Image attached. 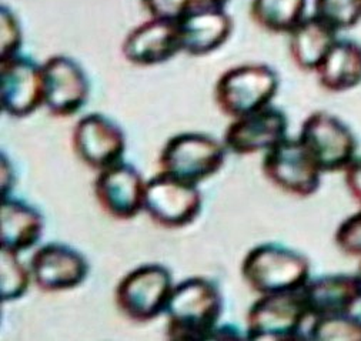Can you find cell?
<instances>
[{
  "label": "cell",
  "mask_w": 361,
  "mask_h": 341,
  "mask_svg": "<svg viewBox=\"0 0 361 341\" xmlns=\"http://www.w3.org/2000/svg\"><path fill=\"white\" fill-rule=\"evenodd\" d=\"M223 314L217 284L196 275L174 284L166 307V334L174 341H207Z\"/></svg>",
  "instance_id": "obj_1"
},
{
  "label": "cell",
  "mask_w": 361,
  "mask_h": 341,
  "mask_svg": "<svg viewBox=\"0 0 361 341\" xmlns=\"http://www.w3.org/2000/svg\"><path fill=\"white\" fill-rule=\"evenodd\" d=\"M242 277L260 296L298 292L310 280V261L297 250L264 243L246 254L242 261Z\"/></svg>",
  "instance_id": "obj_2"
},
{
  "label": "cell",
  "mask_w": 361,
  "mask_h": 341,
  "mask_svg": "<svg viewBox=\"0 0 361 341\" xmlns=\"http://www.w3.org/2000/svg\"><path fill=\"white\" fill-rule=\"evenodd\" d=\"M227 147L210 135L183 132L170 137L159 156L160 172L180 182L199 186L224 166Z\"/></svg>",
  "instance_id": "obj_3"
},
{
  "label": "cell",
  "mask_w": 361,
  "mask_h": 341,
  "mask_svg": "<svg viewBox=\"0 0 361 341\" xmlns=\"http://www.w3.org/2000/svg\"><path fill=\"white\" fill-rule=\"evenodd\" d=\"M280 86L279 75L264 63L227 69L216 82L214 100L224 116L237 119L270 106Z\"/></svg>",
  "instance_id": "obj_4"
},
{
  "label": "cell",
  "mask_w": 361,
  "mask_h": 341,
  "mask_svg": "<svg viewBox=\"0 0 361 341\" xmlns=\"http://www.w3.org/2000/svg\"><path fill=\"white\" fill-rule=\"evenodd\" d=\"M173 287V277L166 266L143 264L117 283L114 302L118 311L129 320L149 323L166 313Z\"/></svg>",
  "instance_id": "obj_5"
},
{
  "label": "cell",
  "mask_w": 361,
  "mask_h": 341,
  "mask_svg": "<svg viewBox=\"0 0 361 341\" xmlns=\"http://www.w3.org/2000/svg\"><path fill=\"white\" fill-rule=\"evenodd\" d=\"M310 317L302 290L263 294L246 316V340H298Z\"/></svg>",
  "instance_id": "obj_6"
},
{
  "label": "cell",
  "mask_w": 361,
  "mask_h": 341,
  "mask_svg": "<svg viewBox=\"0 0 361 341\" xmlns=\"http://www.w3.org/2000/svg\"><path fill=\"white\" fill-rule=\"evenodd\" d=\"M266 179L294 197H310L322 183V168L300 139H284L264 153L262 163Z\"/></svg>",
  "instance_id": "obj_7"
},
{
  "label": "cell",
  "mask_w": 361,
  "mask_h": 341,
  "mask_svg": "<svg viewBox=\"0 0 361 341\" xmlns=\"http://www.w3.org/2000/svg\"><path fill=\"white\" fill-rule=\"evenodd\" d=\"M300 142L309 150L323 173L344 172L357 157L358 142L353 130L329 111H314L302 125Z\"/></svg>",
  "instance_id": "obj_8"
},
{
  "label": "cell",
  "mask_w": 361,
  "mask_h": 341,
  "mask_svg": "<svg viewBox=\"0 0 361 341\" xmlns=\"http://www.w3.org/2000/svg\"><path fill=\"white\" fill-rule=\"evenodd\" d=\"M203 197L197 186L157 173L146 182L145 211L163 229H183L197 220Z\"/></svg>",
  "instance_id": "obj_9"
},
{
  "label": "cell",
  "mask_w": 361,
  "mask_h": 341,
  "mask_svg": "<svg viewBox=\"0 0 361 341\" xmlns=\"http://www.w3.org/2000/svg\"><path fill=\"white\" fill-rule=\"evenodd\" d=\"M43 106L54 118L79 113L90 94L89 78L79 62L65 54H54L42 63Z\"/></svg>",
  "instance_id": "obj_10"
},
{
  "label": "cell",
  "mask_w": 361,
  "mask_h": 341,
  "mask_svg": "<svg viewBox=\"0 0 361 341\" xmlns=\"http://www.w3.org/2000/svg\"><path fill=\"white\" fill-rule=\"evenodd\" d=\"M0 104L2 111L18 119L43 106L42 65L20 53L0 59Z\"/></svg>",
  "instance_id": "obj_11"
},
{
  "label": "cell",
  "mask_w": 361,
  "mask_h": 341,
  "mask_svg": "<svg viewBox=\"0 0 361 341\" xmlns=\"http://www.w3.org/2000/svg\"><path fill=\"white\" fill-rule=\"evenodd\" d=\"M93 190L100 209L111 218L132 220L145 210L146 182L133 164L123 160L97 172Z\"/></svg>",
  "instance_id": "obj_12"
},
{
  "label": "cell",
  "mask_w": 361,
  "mask_h": 341,
  "mask_svg": "<svg viewBox=\"0 0 361 341\" xmlns=\"http://www.w3.org/2000/svg\"><path fill=\"white\" fill-rule=\"evenodd\" d=\"M29 268L37 289L46 293H59L82 286L89 275L90 266L75 247L49 243L33 253Z\"/></svg>",
  "instance_id": "obj_13"
},
{
  "label": "cell",
  "mask_w": 361,
  "mask_h": 341,
  "mask_svg": "<svg viewBox=\"0 0 361 341\" xmlns=\"http://www.w3.org/2000/svg\"><path fill=\"white\" fill-rule=\"evenodd\" d=\"M72 146L80 161L100 172L123 160L126 136L111 119L90 113L75 125Z\"/></svg>",
  "instance_id": "obj_14"
},
{
  "label": "cell",
  "mask_w": 361,
  "mask_h": 341,
  "mask_svg": "<svg viewBox=\"0 0 361 341\" xmlns=\"http://www.w3.org/2000/svg\"><path fill=\"white\" fill-rule=\"evenodd\" d=\"M288 120L284 113L267 106L250 115L233 119L224 132L223 143L238 156L266 153L287 139Z\"/></svg>",
  "instance_id": "obj_15"
},
{
  "label": "cell",
  "mask_w": 361,
  "mask_h": 341,
  "mask_svg": "<svg viewBox=\"0 0 361 341\" xmlns=\"http://www.w3.org/2000/svg\"><path fill=\"white\" fill-rule=\"evenodd\" d=\"M182 49L178 23L174 20L150 18L133 27L122 43L123 58L140 68L166 63Z\"/></svg>",
  "instance_id": "obj_16"
},
{
  "label": "cell",
  "mask_w": 361,
  "mask_h": 341,
  "mask_svg": "<svg viewBox=\"0 0 361 341\" xmlns=\"http://www.w3.org/2000/svg\"><path fill=\"white\" fill-rule=\"evenodd\" d=\"M177 23L182 49L190 56L216 51L233 32V20L224 8H192Z\"/></svg>",
  "instance_id": "obj_17"
},
{
  "label": "cell",
  "mask_w": 361,
  "mask_h": 341,
  "mask_svg": "<svg viewBox=\"0 0 361 341\" xmlns=\"http://www.w3.org/2000/svg\"><path fill=\"white\" fill-rule=\"evenodd\" d=\"M312 318L350 313L360 302L355 275L326 274L310 278L302 289Z\"/></svg>",
  "instance_id": "obj_18"
},
{
  "label": "cell",
  "mask_w": 361,
  "mask_h": 341,
  "mask_svg": "<svg viewBox=\"0 0 361 341\" xmlns=\"http://www.w3.org/2000/svg\"><path fill=\"white\" fill-rule=\"evenodd\" d=\"M42 213L23 200L4 197L0 204V247L23 253L37 244L43 235Z\"/></svg>",
  "instance_id": "obj_19"
},
{
  "label": "cell",
  "mask_w": 361,
  "mask_h": 341,
  "mask_svg": "<svg viewBox=\"0 0 361 341\" xmlns=\"http://www.w3.org/2000/svg\"><path fill=\"white\" fill-rule=\"evenodd\" d=\"M337 35L316 15L306 16L288 33V50L295 66L306 72H316L338 40Z\"/></svg>",
  "instance_id": "obj_20"
},
{
  "label": "cell",
  "mask_w": 361,
  "mask_h": 341,
  "mask_svg": "<svg viewBox=\"0 0 361 341\" xmlns=\"http://www.w3.org/2000/svg\"><path fill=\"white\" fill-rule=\"evenodd\" d=\"M323 89L343 93L361 85V44L338 39L314 72Z\"/></svg>",
  "instance_id": "obj_21"
},
{
  "label": "cell",
  "mask_w": 361,
  "mask_h": 341,
  "mask_svg": "<svg viewBox=\"0 0 361 341\" xmlns=\"http://www.w3.org/2000/svg\"><path fill=\"white\" fill-rule=\"evenodd\" d=\"M307 0H252L250 15L257 26L271 33H290L306 18Z\"/></svg>",
  "instance_id": "obj_22"
},
{
  "label": "cell",
  "mask_w": 361,
  "mask_h": 341,
  "mask_svg": "<svg viewBox=\"0 0 361 341\" xmlns=\"http://www.w3.org/2000/svg\"><path fill=\"white\" fill-rule=\"evenodd\" d=\"M32 281L30 268L26 267L19 253L0 247V300L11 303L25 296Z\"/></svg>",
  "instance_id": "obj_23"
},
{
  "label": "cell",
  "mask_w": 361,
  "mask_h": 341,
  "mask_svg": "<svg viewBox=\"0 0 361 341\" xmlns=\"http://www.w3.org/2000/svg\"><path fill=\"white\" fill-rule=\"evenodd\" d=\"M307 338L317 341H361V317L345 313L314 318Z\"/></svg>",
  "instance_id": "obj_24"
},
{
  "label": "cell",
  "mask_w": 361,
  "mask_h": 341,
  "mask_svg": "<svg viewBox=\"0 0 361 341\" xmlns=\"http://www.w3.org/2000/svg\"><path fill=\"white\" fill-rule=\"evenodd\" d=\"M314 15L340 33L361 22V0H314Z\"/></svg>",
  "instance_id": "obj_25"
},
{
  "label": "cell",
  "mask_w": 361,
  "mask_h": 341,
  "mask_svg": "<svg viewBox=\"0 0 361 341\" xmlns=\"http://www.w3.org/2000/svg\"><path fill=\"white\" fill-rule=\"evenodd\" d=\"M0 59L18 54L23 43L22 27L16 13L5 5L0 8Z\"/></svg>",
  "instance_id": "obj_26"
},
{
  "label": "cell",
  "mask_w": 361,
  "mask_h": 341,
  "mask_svg": "<svg viewBox=\"0 0 361 341\" xmlns=\"http://www.w3.org/2000/svg\"><path fill=\"white\" fill-rule=\"evenodd\" d=\"M336 246L350 257L361 259V210L344 218L334 235Z\"/></svg>",
  "instance_id": "obj_27"
},
{
  "label": "cell",
  "mask_w": 361,
  "mask_h": 341,
  "mask_svg": "<svg viewBox=\"0 0 361 341\" xmlns=\"http://www.w3.org/2000/svg\"><path fill=\"white\" fill-rule=\"evenodd\" d=\"M150 18L178 22L192 8L193 0H142Z\"/></svg>",
  "instance_id": "obj_28"
},
{
  "label": "cell",
  "mask_w": 361,
  "mask_h": 341,
  "mask_svg": "<svg viewBox=\"0 0 361 341\" xmlns=\"http://www.w3.org/2000/svg\"><path fill=\"white\" fill-rule=\"evenodd\" d=\"M343 173L350 196L361 206V156H357Z\"/></svg>",
  "instance_id": "obj_29"
},
{
  "label": "cell",
  "mask_w": 361,
  "mask_h": 341,
  "mask_svg": "<svg viewBox=\"0 0 361 341\" xmlns=\"http://www.w3.org/2000/svg\"><path fill=\"white\" fill-rule=\"evenodd\" d=\"M13 168L6 159V156L2 153V196L8 197L9 190L12 187V180H13Z\"/></svg>",
  "instance_id": "obj_30"
},
{
  "label": "cell",
  "mask_w": 361,
  "mask_h": 341,
  "mask_svg": "<svg viewBox=\"0 0 361 341\" xmlns=\"http://www.w3.org/2000/svg\"><path fill=\"white\" fill-rule=\"evenodd\" d=\"M228 0H193V8H224Z\"/></svg>",
  "instance_id": "obj_31"
},
{
  "label": "cell",
  "mask_w": 361,
  "mask_h": 341,
  "mask_svg": "<svg viewBox=\"0 0 361 341\" xmlns=\"http://www.w3.org/2000/svg\"><path fill=\"white\" fill-rule=\"evenodd\" d=\"M355 280H357V284H358V292H360V302H361V264L358 267V271L355 274Z\"/></svg>",
  "instance_id": "obj_32"
}]
</instances>
